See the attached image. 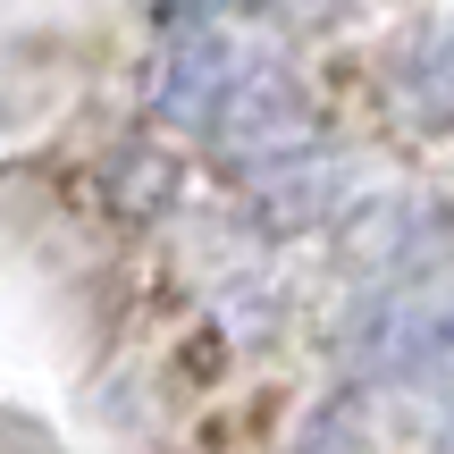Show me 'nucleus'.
Masks as SVG:
<instances>
[{"label": "nucleus", "instance_id": "1", "mask_svg": "<svg viewBox=\"0 0 454 454\" xmlns=\"http://www.w3.org/2000/svg\"><path fill=\"white\" fill-rule=\"evenodd\" d=\"M236 67H244V51L219 34V17H185V26L168 34V51H160V76H152L160 118H168V127H185V135H202L219 118L227 84H236Z\"/></svg>", "mask_w": 454, "mask_h": 454}, {"label": "nucleus", "instance_id": "2", "mask_svg": "<svg viewBox=\"0 0 454 454\" xmlns=\"http://www.w3.org/2000/svg\"><path fill=\"white\" fill-rule=\"evenodd\" d=\"M387 371L395 379H429V387H454V286L421 294V303L387 311Z\"/></svg>", "mask_w": 454, "mask_h": 454}, {"label": "nucleus", "instance_id": "3", "mask_svg": "<svg viewBox=\"0 0 454 454\" xmlns=\"http://www.w3.org/2000/svg\"><path fill=\"white\" fill-rule=\"evenodd\" d=\"M185 9H194V17H253L261 0H185Z\"/></svg>", "mask_w": 454, "mask_h": 454}, {"label": "nucleus", "instance_id": "4", "mask_svg": "<svg viewBox=\"0 0 454 454\" xmlns=\"http://www.w3.org/2000/svg\"><path fill=\"white\" fill-rule=\"evenodd\" d=\"M446 446H454V387H446Z\"/></svg>", "mask_w": 454, "mask_h": 454}]
</instances>
